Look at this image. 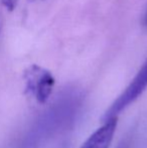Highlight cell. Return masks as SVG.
<instances>
[{"mask_svg": "<svg viewBox=\"0 0 147 148\" xmlns=\"http://www.w3.org/2000/svg\"><path fill=\"white\" fill-rule=\"evenodd\" d=\"M147 88V60L141 66L139 72L136 74L134 79L131 81L128 87L121 93V95L113 102L106 113L103 116L102 121L108 119L117 118V116L125 110L129 105L135 102L142 95Z\"/></svg>", "mask_w": 147, "mask_h": 148, "instance_id": "cell-2", "label": "cell"}, {"mask_svg": "<svg viewBox=\"0 0 147 148\" xmlns=\"http://www.w3.org/2000/svg\"><path fill=\"white\" fill-rule=\"evenodd\" d=\"M117 127V118H112L103 122V125L90 135L81 148H109L112 143Z\"/></svg>", "mask_w": 147, "mask_h": 148, "instance_id": "cell-3", "label": "cell"}, {"mask_svg": "<svg viewBox=\"0 0 147 148\" xmlns=\"http://www.w3.org/2000/svg\"><path fill=\"white\" fill-rule=\"evenodd\" d=\"M23 79L26 93L37 103L43 104L49 100L55 86V78L51 72L37 64H32L24 71Z\"/></svg>", "mask_w": 147, "mask_h": 148, "instance_id": "cell-1", "label": "cell"}, {"mask_svg": "<svg viewBox=\"0 0 147 148\" xmlns=\"http://www.w3.org/2000/svg\"><path fill=\"white\" fill-rule=\"evenodd\" d=\"M0 31H1V26H0Z\"/></svg>", "mask_w": 147, "mask_h": 148, "instance_id": "cell-6", "label": "cell"}, {"mask_svg": "<svg viewBox=\"0 0 147 148\" xmlns=\"http://www.w3.org/2000/svg\"><path fill=\"white\" fill-rule=\"evenodd\" d=\"M143 22H144V24H145V25L147 26V9H146V12H145V15H144Z\"/></svg>", "mask_w": 147, "mask_h": 148, "instance_id": "cell-5", "label": "cell"}, {"mask_svg": "<svg viewBox=\"0 0 147 148\" xmlns=\"http://www.w3.org/2000/svg\"><path fill=\"white\" fill-rule=\"evenodd\" d=\"M1 2L6 9L9 11H13L17 6L18 0H1Z\"/></svg>", "mask_w": 147, "mask_h": 148, "instance_id": "cell-4", "label": "cell"}]
</instances>
